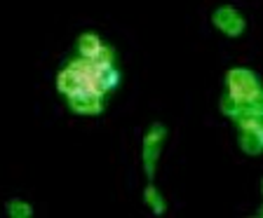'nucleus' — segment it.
I'll return each instance as SVG.
<instances>
[{
    "label": "nucleus",
    "mask_w": 263,
    "mask_h": 218,
    "mask_svg": "<svg viewBox=\"0 0 263 218\" xmlns=\"http://www.w3.org/2000/svg\"><path fill=\"white\" fill-rule=\"evenodd\" d=\"M228 89L230 96L237 98L240 104L242 101H252V98H261L256 75L252 71H245V68H235V71L228 73Z\"/></svg>",
    "instance_id": "f257e3e1"
},
{
    "label": "nucleus",
    "mask_w": 263,
    "mask_h": 218,
    "mask_svg": "<svg viewBox=\"0 0 263 218\" xmlns=\"http://www.w3.org/2000/svg\"><path fill=\"white\" fill-rule=\"evenodd\" d=\"M162 138H164V127L162 125H155L153 129L148 131L146 143H143V167H146V174L148 176L155 174V162H158Z\"/></svg>",
    "instance_id": "f03ea898"
},
{
    "label": "nucleus",
    "mask_w": 263,
    "mask_h": 218,
    "mask_svg": "<svg viewBox=\"0 0 263 218\" xmlns=\"http://www.w3.org/2000/svg\"><path fill=\"white\" fill-rule=\"evenodd\" d=\"M68 104L76 113L97 115L101 113V94L92 92V89H78V92L68 94Z\"/></svg>",
    "instance_id": "7ed1b4c3"
},
{
    "label": "nucleus",
    "mask_w": 263,
    "mask_h": 218,
    "mask_svg": "<svg viewBox=\"0 0 263 218\" xmlns=\"http://www.w3.org/2000/svg\"><path fill=\"white\" fill-rule=\"evenodd\" d=\"M214 24H216V28H221L223 33H228V35H240V33L245 31V19H242L235 10H230V7H221V10H216V14H214Z\"/></svg>",
    "instance_id": "20e7f679"
},
{
    "label": "nucleus",
    "mask_w": 263,
    "mask_h": 218,
    "mask_svg": "<svg viewBox=\"0 0 263 218\" xmlns=\"http://www.w3.org/2000/svg\"><path fill=\"white\" fill-rule=\"evenodd\" d=\"M118 85V71H115L113 66H99L97 75H94V82H92V89L97 94L104 96L108 89H113Z\"/></svg>",
    "instance_id": "39448f33"
},
{
    "label": "nucleus",
    "mask_w": 263,
    "mask_h": 218,
    "mask_svg": "<svg viewBox=\"0 0 263 218\" xmlns=\"http://www.w3.org/2000/svg\"><path fill=\"white\" fill-rule=\"evenodd\" d=\"M240 146H242L245 153L258 155L261 153V148H263V129H242Z\"/></svg>",
    "instance_id": "423d86ee"
},
{
    "label": "nucleus",
    "mask_w": 263,
    "mask_h": 218,
    "mask_svg": "<svg viewBox=\"0 0 263 218\" xmlns=\"http://www.w3.org/2000/svg\"><path fill=\"white\" fill-rule=\"evenodd\" d=\"M57 87H59V92H64L66 96H68V94L82 89V77L78 75L73 68H66V71L61 73L59 77H57Z\"/></svg>",
    "instance_id": "0eeeda50"
},
{
    "label": "nucleus",
    "mask_w": 263,
    "mask_h": 218,
    "mask_svg": "<svg viewBox=\"0 0 263 218\" xmlns=\"http://www.w3.org/2000/svg\"><path fill=\"white\" fill-rule=\"evenodd\" d=\"M101 47V40L97 38V35H92V33H87V35H82L80 43H78V49H80V54L85 56V59H89V56L97 54V49Z\"/></svg>",
    "instance_id": "6e6552de"
},
{
    "label": "nucleus",
    "mask_w": 263,
    "mask_h": 218,
    "mask_svg": "<svg viewBox=\"0 0 263 218\" xmlns=\"http://www.w3.org/2000/svg\"><path fill=\"white\" fill-rule=\"evenodd\" d=\"M146 204L153 209L158 216L164 211V202H162V197L158 195V190H155V188H148V190H146Z\"/></svg>",
    "instance_id": "1a4fd4ad"
},
{
    "label": "nucleus",
    "mask_w": 263,
    "mask_h": 218,
    "mask_svg": "<svg viewBox=\"0 0 263 218\" xmlns=\"http://www.w3.org/2000/svg\"><path fill=\"white\" fill-rule=\"evenodd\" d=\"M7 211H10L12 218H28L31 216V207H28L26 202H19V200H14V202H10V207H7Z\"/></svg>",
    "instance_id": "9d476101"
},
{
    "label": "nucleus",
    "mask_w": 263,
    "mask_h": 218,
    "mask_svg": "<svg viewBox=\"0 0 263 218\" xmlns=\"http://www.w3.org/2000/svg\"><path fill=\"white\" fill-rule=\"evenodd\" d=\"M89 59H92V64H97V66H113V52L101 45V47L97 49V54L89 56Z\"/></svg>",
    "instance_id": "9b49d317"
},
{
    "label": "nucleus",
    "mask_w": 263,
    "mask_h": 218,
    "mask_svg": "<svg viewBox=\"0 0 263 218\" xmlns=\"http://www.w3.org/2000/svg\"><path fill=\"white\" fill-rule=\"evenodd\" d=\"M221 110H223L226 115H230V117H235L237 110H240V101H237V98H233L230 94H226L223 101H221Z\"/></svg>",
    "instance_id": "f8f14e48"
}]
</instances>
